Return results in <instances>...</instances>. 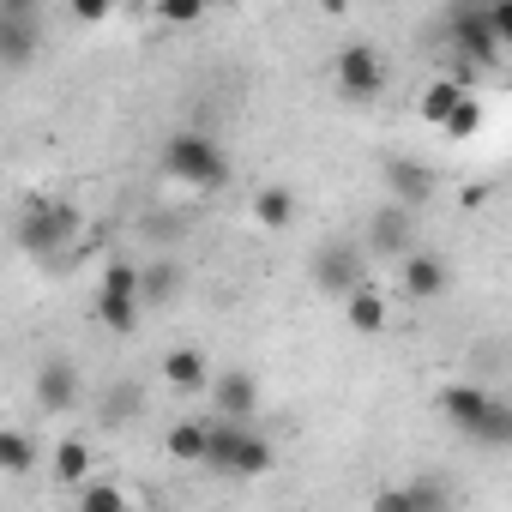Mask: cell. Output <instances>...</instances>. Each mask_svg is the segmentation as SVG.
<instances>
[{"label":"cell","mask_w":512,"mask_h":512,"mask_svg":"<svg viewBox=\"0 0 512 512\" xmlns=\"http://www.w3.org/2000/svg\"><path fill=\"white\" fill-rule=\"evenodd\" d=\"M163 175L181 181V187L217 193V187L229 181V157H223V145H217L211 133L181 127V133H169V145H163Z\"/></svg>","instance_id":"cell-1"},{"label":"cell","mask_w":512,"mask_h":512,"mask_svg":"<svg viewBox=\"0 0 512 512\" xmlns=\"http://www.w3.org/2000/svg\"><path fill=\"white\" fill-rule=\"evenodd\" d=\"M79 229H85V223H79V211H73V205H61V199H49V205H37V211L19 223V247L31 253V260H43V266H49V260H61V247H67Z\"/></svg>","instance_id":"cell-2"},{"label":"cell","mask_w":512,"mask_h":512,"mask_svg":"<svg viewBox=\"0 0 512 512\" xmlns=\"http://www.w3.org/2000/svg\"><path fill=\"white\" fill-rule=\"evenodd\" d=\"M332 79H338L344 97H374L386 85V61H380L374 43H344L338 61H332Z\"/></svg>","instance_id":"cell-3"},{"label":"cell","mask_w":512,"mask_h":512,"mask_svg":"<svg viewBox=\"0 0 512 512\" xmlns=\"http://www.w3.org/2000/svg\"><path fill=\"white\" fill-rule=\"evenodd\" d=\"M434 410H440V416H446L458 434H470V440H476V428H482V416L494 410V398H488L482 386H440Z\"/></svg>","instance_id":"cell-4"},{"label":"cell","mask_w":512,"mask_h":512,"mask_svg":"<svg viewBox=\"0 0 512 512\" xmlns=\"http://www.w3.org/2000/svg\"><path fill=\"white\" fill-rule=\"evenodd\" d=\"M404 247H410V205L398 199V205L374 211V223H368V253H380V260H404Z\"/></svg>","instance_id":"cell-5"},{"label":"cell","mask_w":512,"mask_h":512,"mask_svg":"<svg viewBox=\"0 0 512 512\" xmlns=\"http://www.w3.org/2000/svg\"><path fill=\"white\" fill-rule=\"evenodd\" d=\"M452 37H458V49H464L470 61H482V67L500 61V37H494V25H488V7L458 13V19H452Z\"/></svg>","instance_id":"cell-6"},{"label":"cell","mask_w":512,"mask_h":512,"mask_svg":"<svg viewBox=\"0 0 512 512\" xmlns=\"http://www.w3.org/2000/svg\"><path fill=\"white\" fill-rule=\"evenodd\" d=\"M91 314H97V326H103V332L127 338V332L139 326V314H145V296H139V290H97Z\"/></svg>","instance_id":"cell-7"},{"label":"cell","mask_w":512,"mask_h":512,"mask_svg":"<svg viewBox=\"0 0 512 512\" xmlns=\"http://www.w3.org/2000/svg\"><path fill=\"white\" fill-rule=\"evenodd\" d=\"M253 410H260V386H253V374H247V368L217 374V416H229V422H253Z\"/></svg>","instance_id":"cell-8"},{"label":"cell","mask_w":512,"mask_h":512,"mask_svg":"<svg viewBox=\"0 0 512 512\" xmlns=\"http://www.w3.org/2000/svg\"><path fill=\"white\" fill-rule=\"evenodd\" d=\"M314 284H320L326 296H350V290H362V284H368V272H362V253H350V247H338V253H320V272H314Z\"/></svg>","instance_id":"cell-9"},{"label":"cell","mask_w":512,"mask_h":512,"mask_svg":"<svg viewBox=\"0 0 512 512\" xmlns=\"http://www.w3.org/2000/svg\"><path fill=\"white\" fill-rule=\"evenodd\" d=\"M37 404H43L49 416H67V410L79 404V368H73V362H49V368L37 374Z\"/></svg>","instance_id":"cell-10"},{"label":"cell","mask_w":512,"mask_h":512,"mask_svg":"<svg viewBox=\"0 0 512 512\" xmlns=\"http://www.w3.org/2000/svg\"><path fill=\"white\" fill-rule=\"evenodd\" d=\"M163 452H169L175 464H211V428L193 422V416H181V422H169Z\"/></svg>","instance_id":"cell-11"},{"label":"cell","mask_w":512,"mask_h":512,"mask_svg":"<svg viewBox=\"0 0 512 512\" xmlns=\"http://www.w3.org/2000/svg\"><path fill=\"white\" fill-rule=\"evenodd\" d=\"M344 320H350V332H362V338H374V332H386V296L374 290V284H362V290H350L344 296Z\"/></svg>","instance_id":"cell-12"},{"label":"cell","mask_w":512,"mask_h":512,"mask_svg":"<svg viewBox=\"0 0 512 512\" xmlns=\"http://www.w3.org/2000/svg\"><path fill=\"white\" fill-rule=\"evenodd\" d=\"M37 49V31H31V13H0V61L7 73H19Z\"/></svg>","instance_id":"cell-13"},{"label":"cell","mask_w":512,"mask_h":512,"mask_svg":"<svg viewBox=\"0 0 512 512\" xmlns=\"http://www.w3.org/2000/svg\"><path fill=\"white\" fill-rule=\"evenodd\" d=\"M404 290L416 302H428V296L446 290V260H440V253H404Z\"/></svg>","instance_id":"cell-14"},{"label":"cell","mask_w":512,"mask_h":512,"mask_svg":"<svg viewBox=\"0 0 512 512\" xmlns=\"http://www.w3.org/2000/svg\"><path fill=\"white\" fill-rule=\"evenodd\" d=\"M386 187H392V193L416 211V205L434 193V175H428L422 163H410V157H392V163H386Z\"/></svg>","instance_id":"cell-15"},{"label":"cell","mask_w":512,"mask_h":512,"mask_svg":"<svg viewBox=\"0 0 512 512\" xmlns=\"http://www.w3.org/2000/svg\"><path fill=\"white\" fill-rule=\"evenodd\" d=\"M163 380H169L175 392H199V386H211V362H205L199 350H169V356H163Z\"/></svg>","instance_id":"cell-16"},{"label":"cell","mask_w":512,"mask_h":512,"mask_svg":"<svg viewBox=\"0 0 512 512\" xmlns=\"http://www.w3.org/2000/svg\"><path fill=\"white\" fill-rule=\"evenodd\" d=\"M139 296H145V308H169V302L181 296V266H175V260H157V266H145V284H139Z\"/></svg>","instance_id":"cell-17"},{"label":"cell","mask_w":512,"mask_h":512,"mask_svg":"<svg viewBox=\"0 0 512 512\" xmlns=\"http://www.w3.org/2000/svg\"><path fill=\"white\" fill-rule=\"evenodd\" d=\"M145 410V392L133 386V380H121V386H109V398L97 404V416H103V428H127L133 416Z\"/></svg>","instance_id":"cell-18"},{"label":"cell","mask_w":512,"mask_h":512,"mask_svg":"<svg viewBox=\"0 0 512 512\" xmlns=\"http://www.w3.org/2000/svg\"><path fill=\"white\" fill-rule=\"evenodd\" d=\"M49 464H55V482H67V488H73V482H85V476H91V446H85L79 434H67V440L49 452Z\"/></svg>","instance_id":"cell-19"},{"label":"cell","mask_w":512,"mask_h":512,"mask_svg":"<svg viewBox=\"0 0 512 512\" xmlns=\"http://www.w3.org/2000/svg\"><path fill=\"white\" fill-rule=\"evenodd\" d=\"M296 217V193L290 187H260V199H253V223L260 229H290Z\"/></svg>","instance_id":"cell-20"},{"label":"cell","mask_w":512,"mask_h":512,"mask_svg":"<svg viewBox=\"0 0 512 512\" xmlns=\"http://www.w3.org/2000/svg\"><path fill=\"white\" fill-rule=\"evenodd\" d=\"M464 97H470V91H464V79H434V85L422 91V115H428L434 127H446V121H452V109H458Z\"/></svg>","instance_id":"cell-21"},{"label":"cell","mask_w":512,"mask_h":512,"mask_svg":"<svg viewBox=\"0 0 512 512\" xmlns=\"http://www.w3.org/2000/svg\"><path fill=\"white\" fill-rule=\"evenodd\" d=\"M31 464H37L31 434H25V428H0V470H7V476H25Z\"/></svg>","instance_id":"cell-22"},{"label":"cell","mask_w":512,"mask_h":512,"mask_svg":"<svg viewBox=\"0 0 512 512\" xmlns=\"http://www.w3.org/2000/svg\"><path fill=\"white\" fill-rule=\"evenodd\" d=\"M476 446H488V452H512V404L494 398V410H488L482 428H476Z\"/></svg>","instance_id":"cell-23"},{"label":"cell","mask_w":512,"mask_h":512,"mask_svg":"<svg viewBox=\"0 0 512 512\" xmlns=\"http://www.w3.org/2000/svg\"><path fill=\"white\" fill-rule=\"evenodd\" d=\"M199 19H205V0H157V25L187 31V25H199Z\"/></svg>","instance_id":"cell-24"},{"label":"cell","mask_w":512,"mask_h":512,"mask_svg":"<svg viewBox=\"0 0 512 512\" xmlns=\"http://www.w3.org/2000/svg\"><path fill=\"white\" fill-rule=\"evenodd\" d=\"M121 506H127V494L109 488V482H91V488L79 494V512H121Z\"/></svg>","instance_id":"cell-25"},{"label":"cell","mask_w":512,"mask_h":512,"mask_svg":"<svg viewBox=\"0 0 512 512\" xmlns=\"http://www.w3.org/2000/svg\"><path fill=\"white\" fill-rule=\"evenodd\" d=\"M476 127H482V103H476V97H464V103L452 109V121H446V139H470Z\"/></svg>","instance_id":"cell-26"},{"label":"cell","mask_w":512,"mask_h":512,"mask_svg":"<svg viewBox=\"0 0 512 512\" xmlns=\"http://www.w3.org/2000/svg\"><path fill=\"white\" fill-rule=\"evenodd\" d=\"M139 284H145V272L133 260H109L103 266V290H139Z\"/></svg>","instance_id":"cell-27"},{"label":"cell","mask_w":512,"mask_h":512,"mask_svg":"<svg viewBox=\"0 0 512 512\" xmlns=\"http://www.w3.org/2000/svg\"><path fill=\"white\" fill-rule=\"evenodd\" d=\"M488 25H494L500 49H512V0H488Z\"/></svg>","instance_id":"cell-28"},{"label":"cell","mask_w":512,"mask_h":512,"mask_svg":"<svg viewBox=\"0 0 512 512\" xmlns=\"http://www.w3.org/2000/svg\"><path fill=\"white\" fill-rule=\"evenodd\" d=\"M109 13H115V0H73V19L79 25H103Z\"/></svg>","instance_id":"cell-29"},{"label":"cell","mask_w":512,"mask_h":512,"mask_svg":"<svg viewBox=\"0 0 512 512\" xmlns=\"http://www.w3.org/2000/svg\"><path fill=\"white\" fill-rule=\"evenodd\" d=\"M320 13H332V19H344V13H350V0H320Z\"/></svg>","instance_id":"cell-30"},{"label":"cell","mask_w":512,"mask_h":512,"mask_svg":"<svg viewBox=\"0 0 512 512\" xmlns=\"http://www.w3.org/2000/svg\"><path fill=\"white\" fill-rule=\"evenodd\" d=\"M0 13H31V0H0Z\"/></svg>","instance_id":"cell-31"}]
</instances>
